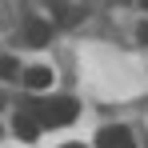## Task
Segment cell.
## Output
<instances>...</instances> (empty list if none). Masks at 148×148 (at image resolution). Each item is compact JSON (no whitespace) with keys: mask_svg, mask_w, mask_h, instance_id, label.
I'll return each mask as SVG.
<instances>
[{"mask_svg":"<svg viewBox=\"0 0 148 148\" xmlns=\"http://www.w3.org/2000/svg\"><path fill=\"white\" fill-rule=\"evenodd\" d=\"M28 112L40 120V128H60V124H72L76 120L80 104H76L72 96H56V100H32Z\"/></svg>","mask_w":148,"mask_h":148,"instance_id":"6da1fadb","label":"cell"},{"mask_svg":"<svg viewBox=\"0 0 148 148\" xmlns=\"http://www.w3.org/2000/svg\"><path fill=\"white\" fill-rule=\"evenodd\" d=\"M96 148H136V136L124 124H108L96 132Z\"/></svg>","mask_w":148,"mask_h":148,"instance_id":"7a4b0ae2","label":"cell"},{"mask_svg":"<svg viewBox=\"0 0 148 148\" xmlns=\"http://www.w3.org/2000/svg\"><path fill=\"white\" fill-rule=\"evenodd\" d=\"M48 40H52V24L44 16H28L24 20V44L28 48H44Z\"/></svg>","mask_w":148,"mask_h":148,"instance_id":"3957f363","label":"cell"},{"mask_svg":"<svg viewBox=\"0 0 148 148\" xmlns=\"http://www.w3.org/2000/svg\"><path fill=\"white\" fill-rule=\"evenodd\" d=\"M52 80H56V76H52V68H24V84L32 88V92H40V88H48Z\"/></svg>","mask_w":148,"mask_h":148,"instance_id":"277c9868","label":"cell"},{"mask_svg":"<svg viewBox=\"0 0 148 148\" xmlns=\"http://www.w3.org/2000/svg\"><path fill=\"white\" fill-rule=\"evenodd\" d=\"M16 136H20V140H36V136H40V120L28 116V112H20V116H16Z\"/></svg>","mask_w":148,"mask_h":148,"instance_id":"5b68a950","label":"cell"},{"mask_svg":"<svg viewBox=\"0 0 148 148\" xmlns=\"http://www.w3.org/2000/svg\"><path fill=\"white\" fill-rule=\"evenodd\" d=\"M52 12L60 16V24H72V20H76V12L68 8V4H64V0H56V4H52Z\"/></svg>","mask_w":148,"mask_h":148,"instance_id":"8992f818","label":"cell"},{"mask_svg":"<svg viewBox=\"0 0 148 148\" xmlns=\"http://www.w3.org/2000/svg\"><path fill=\"white\" fill-rule=\"evenodd\" d=\"M0 76H20V64H16L12 56H4V60H0Z\"/></svg>","mask_w":148,"mask_h":148,"instance_id":"52a82bcc","label":"cell"},{"mask_svg":"<svg viewBox=\"0 0 148 148\" xmlns=\"http://www.w3.org/2000/svg\"><path fill=\"white\" fill-rule=\"evenodd\" d=\"M136 36H140V40L148 44V24H140V32H136Z\"/></svg>","mask_w":148,"mask_h":148,"instance_id":"ba28073f","label":"cell"},{"mask_svg":"<svg viewBox=\"0 0 148 148\" xmlns=\"http://www.w3.org/2000/svg\"><path fill=\"white\" fill-rule=\"evenodd\" d=\"M64 148H84V144H76V140H72V144H64Z\"/></svg>","mask_w":148,"mask_h":148,"instance_id":"9c48e42d","label":"cell"}]
</instances>
